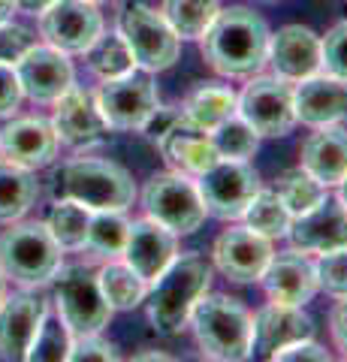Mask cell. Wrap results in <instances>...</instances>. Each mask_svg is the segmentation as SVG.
Listing matches in <instances>:
<instances>
[{"mask_svg":"<svg viewBox=\"0 0 347 362\" xmlns=\"http://www.w3.org/2000/svg\"><path fill=\"white\" fill-rule=\"evenodd\" d=\"M302 169L314 175L320 185L339 187L347 175V130L339 124H323L302 142Z\"/></svg>","mask_w":347,"mask_h":362,"instance_id":"cell-25","label":"cell"},{"mask_svg":"<svg viewBox=\"0 0 347 362\" xmlns=\"http://www.w3.org/2000/svg\"><path fill=\"white\" fill-rule=\"evenodd\" d=\"M54 302H58V317L66 323L73 335L103 332L112 308L103 299L97 284V275L85 266H61L54 272Z\"/></svg>","mask_w":347,"mask_h":362,"instance_id":"cell-8","label":"cell"},{"mask_svg":"<svg viewBox=\"0 0 347 362\" xmlns=\"http://www.w3.org/2000/svg\"><path fill=\"white\" fill-rule=\"evenodd\" d=\"M314 335V323L302 311V305H281L272 302L251 317V347L263 356H272L293 341Z\"/></svg>","mask_w":347,"mask_h":362,"instance_id":"cell-22","label":"cell"},{"mask_svg":"<svg viewBox=\"0 0 347 362\" xmlns=\"http://www.w3.org/2000/svg\"><path fill=\"white\" fill-rule=\"evenodd\" d=\"M21 85H18V76H16V66L0 61V118L13 115L21 103Z\"/></svg>","mask_w":347,"mask_h":362,"instance_id":"cell-41","label":"cell"},{"mask_svg":"<svg viewBox=\"0 0 347 362\" xmlns=\"http://www.w3.org/2000/svg\"><path fill=\"white\" fill-rule=\"evenodd\" d=\"M16 16V0H0V25H9Z\"/></svg>","mask_w":347,"mask_h":362,"instance_id":"cell-45","label":"cell"},{"mask_svg":"<svg viewBox=\"0 0 347 362\" xmlns=\"http://www.w3.org/2000/svg\"><path fill=\"white\" fill-rule=\"evenodd\" d=\"M278 78L284 82H302L323 70L320 58V37L311 28L284 25L278 33L269 37V61Z\"/></svg>","mask_w":347,"mask_h":362,"instance_id":"cell-17","label":"cell"},{"mask_svg":"<svg viewBox=\"0 0 347 362\" xmlns=\"http://www.w3.org/2000/svg\"><path fill=\"white\" fill-rule=\"evenodd\" d=\"M91 4H106V0H91Z\"/></svg>","mask_w":347,"mask_h":362,"instance_id":"cell-49","label":"cell"},{"mask_svg":"<svg viewBox=\"0 0 347 362\" xmlns=\"http://www.w3.org/2000/svg\"><path fill=\"white\" fill-rule=\"evenodd\" d=\"M175 254H178V235L172 230H166L163 223L151 221V218L130 223L127 245H124V251H121V257H124V263L136 272L142 281L151 284L175 259Z\"/></svg>","mask_w":347,"mask_h":362,"instance_id":"cell-19","label":"cell"},{"mask_svg":"<svg viewBox=\"0 0 347 362\" xmlns=\"http://www.w3.org/2000/svg\"><path fill=\"white\" fill-rule=\"evenodd\" d=\"M33 45V33L28 28H18V25H0V61L13 64L16 58L25 49H30Z\"/></svg>","mask_w":347,"mask_h":362,"instance_id":"cell-40","label":"cell"},{"mask_svg":"<svg viewBox=\"0 0 347 362\" xmlns=\"http://www.w3.org/2000/svg\"><path fill=\"white\" fill-rule=\"evenodd\" d=\"M97 284L112 311H130L145 302L148 281H142L127 263H106L97 272Z\"/></svg>","mask_w":347,"mask_h":362,"instance_id":"cell-28","label":"cell"},{"mask_svg":"<svg viewBox=\"0 0 347 362\" xmlns=\"http://www.w3.org/2000/svg\"><path fill=\"white\" fill-rule=\"evenodd\" d=\"M70 344H73V332L66 329V323L61 317H52L46 314L42 320L37 338L28 350V359H40V362H54V359H66L70 354Z\"/></svg>","mask_w":347,"mask_h":362,"instance_id":"cell-36","label":"cell"},{"mask_svg":"<svg viewBox=\"0 0 347 362\" xmlns=\"http://www.w3.org/2000/svg\"><path fill=\"white\" fill-rule=\"evenodd\" d=\"M49 314V302L30 290H18L0 302V356L28 359V350L37 338L42 320Z\"/></svg>","mask_w":347,"mask_h":362,"instance_id":"cell-15","label":"cell"},{"mask_svg":"<svg viewBox=\"0 0 347 362\" xmlns=\"http://www.w3.org/2000/svg\"><path fill=\"white\" fill-rule=\"evenodd\" d=\"M320 58H323L320 73L347 82V18L339 21V25L320 40Z\"/></svg>","mask_w":347,"mask_h":362,"instance_id":"cell-38","label":"cell"},{"mask_svg":"<svg viewBox=\"0 0 347 362\" xmlns=\"http://www.w3.org/2000/svg\"><path fill=\"white\" fill-rule=\"evenodd\" d=\"M287 239L302 254H323L347 247V209L341 199H323L320 206L290 221Z\"/></svg>","mask_w":347,"mask_h":362,"instance_id":"cell-18","label":"cell"},{"mask_svg":"<svg viewBox=\"0 0 347 362\" xmlns=\"http://www.w3.org/2000/svg\"><path fill=\"white\" fill-rule=\"evenodd\" d=\"M142 209L151 221L163 223L175 235L196 233L206 221V206L196 181L184 173H158L142 187Z\"/></svg>","mask_w":347,"mask_h":362,"instance_id":"cell-7","label":"cell"},{"mask_svg":"<svg viewBox=\"0 0 347 362\" xmlns=\"http://www.w3.org/2000/svg\"><path fill=\"white\" fill-rule=\"evenodd\" d=\"M54 199H76L91 211L115 209L124 211L136 199V185L124 166L97 157H79L64 163L52 178Z\"/></svg>","mask_w":347,"mask_h":362,"instance_id":"cell-4","label":"cell"},{"mask_svg":"<svg viewBox=\"0 0 347 362\" xmlns=\"http://www.w3.org/2000/svg\"><path fill=\"white\" fill-rule=\"evenodd\" d=\"M13 66H16L21 94L30 97L33 103H54L61 94H66L76 85L70 58L49 42L46 45L33 42L30 49H25L13 61Z\"/></svg>","mask_w":347,"mask_h":362,"instance_id":"cell-13","label":"cell"},{"mask_svg":"<svg viewBox=\"0 0 347 362\" xmlns=\"http://www.w3.org/2000/svg\"><path fill=\"white\" fill-rule=\"evenodd\" d=\"M208 136H211V142H215V148L223 160H248V157H254L257 145H260L257 130L245 118H239V112L223 124H218Z\"/></svg>","mask_w":347,"mask_h":362,"instance_id":"cell-35","label":"cell"},{"mask_svg":"<svg viewBox=\"0 0 347 362\" xmlns=\"http://www.w3.org/2000/svg\"><path fill=\"white\" fill-rule=\"evenodd\" d=\"M94 103L109 130H142L160 109V97L151 73L130 70L127 76L106 78L94 94Z\"/></svg>","mask_w":347,"mask_h":362,"instance_id":"cell-9","label":"cell"},{"mask_svg":"<svg viewBox=\"0 0 347 362\" xmlns=\"http://www.w3.org/2000/svg\"><path fill=\"white\" fill-rule=\"evenodd\" d=\"M54 4V0H16V9L18 13H28V16H40Z\"/></svg>","mask_w":347,"mask_h":362,"instance_id":"cell-44","label":"cell"},{"mask_svg":"<svg viewBox=\"0 0 347 362\" xmlns=\"http://www.w3.org/2000/svg\"><path fill=\"white\" fill-rule=\"evenodd\" d=\"M260 284L266 296L281 305H305L317 293V275H314V259H308L302 251H281L272 254L266 263Z\"/></svg>","mask_w":347,"mask_h":362,"instance_id":"cell-20","label":"cell"},{"mask_svg":"<svg viewBox=\"0 0 347 362\" xmlns=\"http://www.w3.org/2000/svg\"><path fill=\"white\" fill-rule=\"evenodd\" d=\"M64 266V247L54 242L46 223H9L0 233V272L18 287H42Z\"/></svg>","mask_w":347,"mask_h":362,"instance_id":"cell-5","label":"cell"},{"mask_svg":"<svg viewBox=\"0 0 347 362\" xmlns=\"http://www.w3.org/2000/svg\"><path fill=\"white\" fill-rule=\"evenodd\" d=\"M211 284V266L196 251L175 254L158 278L148 284L145 305H148V320L160 335H178L187 326V317L194 311L203 293Z\"/></svg>","mask_w":347,"mask_h":362,"instance_id":"cell-2","label":"cell"},{"mask_svg":"<svg viewBox=\"0 0 347 362\" xmlns=\"http://www.w3.org/2000/svg\"><path fill=\"white\" fill-rule=\"evenodd\" d=\"M85 61L91 66V73L106 78H118V76H127L130 70H136V61L127 49V42L121 33H100V37L88 45L85 52Z\"/></svg>","mask_w":347,"mask_h":362,"instance_id":"cell-33","label":"cell"},{"mask_svg":"<svg viewBox=\"0 0 347 362\" xmlns=\"http://www.w3.org/2000/svg\"><path fill=\"white\" fill-rule=\"evenodd\" d=\"M339 199H341V206L347 209V175L339 181Z\"/></svg>","mask_w":347,"mask_h":362,"instance_id":"cell-46","label":"cell"},{"mask_svg":"<svg viewBox=\"0 0 347 362\" xmlns=\"http://www.w3.org/2000/svg\"><path fill=\"white\" fill-rule=\"evenodd\" d=\"M275 194L278 199L284 202V209L293 214V218H299V214L311 211L314 206H320L323 199H327V185H320V181L305 173V169H287V173H281L275 178Z\"/></svg>","mask_w":347,"mask_h":362,"instance_id":"cell-30","label":"cell"},{"mask_svg":"<svg viewBox=\"0 0 347 362\" xmlns=\"http://www.w3.org/2000/svg\"><path fill=\"white\" fill-rule=\"evenodd\" d=\"M158 145H160V154L166 157L175 173H184V175H203L208 166H215L220 160V154L211 142V136L190 124L182 112H175V118L166 124V130L158 136Z\"/></svg>","mask_w":347,"mask_h":362,"instance_id":"cell-16","label":"cell"},{"mask_svg":"<svg viewBox=\"0 0 347 362\" xmlns=\"http://www.w3.org/2000/svg\"><path fill=\"white\" fill-rule=\"evenodd\" d=\"M127 233H130V221L124 218V211H115V209L91 211L85 247L97 257H121L127 245Z\"/></svg>","mask_w":347,"mask_h":362,"instance_id":"cell-31","label":"cell"},{"mask_svg":"<svg viewBox=\"0 0 347 362\" xmlns=\"http://www.w3.org/2000/svg\"><path fill=\"white\" fill-rule=\"evenodd\" d=\"M52 127L58 133V142L82 148V145H94L109 133L103 115L94 103V97L82 88H70L66 94L54 100V118Z\"/></svg>","mask_w":347,"mask_h":362,"instance_id":"cell-23","label":"cell"},{"mask_svg":"<svg viewBox=\"0 0 347 362\" xmlns=\"http://www.w3.org/2000/svg\"><path fill=\"white\" fill-rule=\"evenodd\" d=\"M242 221H245V226H251L254 233L266 235V239H284L293 214L284 209V202L278 199L275 190L260 187L254 194V199L248 202V209H245Z\"/></svg>","mask_w":347,"mask_h":362,"instance_id":"cell-32","label":"cell"},{"mask_svg":"<svg viewBox=\"0 0 347 362\" xmlns=\"http://www.w3.org/2000/svg\"><path fill=\"white\" fill-rule=\"evenodd\" d=\"M236 100H239V94H233V90L223 85H199L196 90H190V97L184 100L182 115L190 124H196V127L211 133L218 124L236 115Z\"/></svg>","mask_w":347,"mask_h":362,"instance_id":"cell-27","label":"cell"},{"mask_svg":"<svg viewBox=\"0 0 347 362\" xmlns=\"http://www.w3.org/2000/svg\"><path fill=\"white\" fill-rule=\"evenodd\" d=\"M190 329L206 359L242 362L254 356L251 347V314L239 299L223 293H203L187 317Z\"/></svg>","mask_w":347,"mask_h":362,"instance_id":"cell-3","label":"cell"},{"mask_svg":"<svg viewBox=\"0 0 347 362\" xmlns=\"http://www.w3.org/2000/svg\"><path fill=\"white\" fill-rule=\"evenodd\" d=\"M40 197V181L33 169L13 160H0V223H16L30 211Z\"/></svg>","mask_w":347,"mask_h":362,"instance_id":"cell-26","label":"cell"},{"mask_svg":"<svg viewBox=\"0 0 347 362\" xmlns=\"http://www.w3.org/2000/svg\"><path fill=\"white\" fill-rule=\"evenodd\" d=\"M236 112L257 136H287L296 127L293 88L278 76H251L236 100Z\"/></svg>","mask_w":347,"mask_h":362,"instance_id":"cell-11","label":"cell"},{"mask_svg":"<svg viewBox=\"0 0 347 362\" xmlns=\"http://www.w3.org/2000/svg\"><path fill=\"white\" fill-rule=\"evenodd\" d=\"M118 33L124 37L136 66L145 73H163L178 61L182 40L158 9L145 4H127L118 16Z\"/></svg>","mask_w":347,"mask_h":362,"instance_id":"cell-6","label":"cell"},{"mask_svg":"<svg viewBox=\"0 0 347 362\" xmlns=\"http://www.w3.org/2000/svg\"><path fill=\"white\" fill-rule=\"evenodd\" d=\"M40 33L64 54H85L103 33V16L91 0H54L46 13H40Z\"/></svg>","mask_w":347,"mask_h":362,"instance_id":"cell-12","label":"cell"},{"mask_svg":"<svg viewBox=\"0 0 347 362\" xmlns=\"http://www.w3.org/2000/svg\"><path fill=\"white\" fill-rule=\"evenodd\" d=\"M272 239L254 233L251 226H233L223 230L215 242V266L223 278L236 281V284H254L260 281L266 263L272 259Z\"/></svg>","mask_w":347,"mask_h":362,"instance_id":"cell-14","label":"cell"},{"mask_svg":"<svg viewBox=\"0 0 347 362\" xmlns=\"http://www.w3.org/2000/svg\"><path fill=\"white\" fill-rule=\"evenodd\" d=\"M58 154V133L52 121L16 118L0 130V157L25 169H42Z\"/></svg>","mask_w":347,"mask_h":362,"instance_id":"cell-21","label":"cell"},{"mask_svg":"<svg viewBox=\"0 0 347 362\" xmlns=\"http://www.w3.org/2000/svg\"><path fill=\"white\" fill-rule=\"evenodd\" d=\"M296 121L308 127H323V124H339L347 118V82L332 78L327 73H314L302 78L293 88Z\"/></svg>","mask_w":347,"mask_h":362,"instance_id":"cell-24","label":"cell"},{"mask_svg":"<svg viewBox=\"0 0 347 362\" xmlns=\"http://www.w3.org/2000/svg\"><path fill=\"white\" fill-rule=\"evenodd\" d=\"M115 347L100 332H91V335H73V344H70V354L66 359L70 362H85V359H100V362H109L115 359Z\"/></svg>","mask_w":347,"mask_h":362,"instance_id":"cell-39","label":"cell"},{"mask_svg":"<svg viewBox=\"0 0 347 362\" xmlns=\"http://www.w3.org/2000/svg\"><path fill=\"white\" fill-rule=\"evenodd\" d=\"M88 223H91V209L76 199H58L46 221L49 233L54 235V242H58L64 251H79V247H85Z\"/></svg>","mask_w":347,"mask_h":362,"instance_id":"cell-34","label":"cell"},{"mask_svg":"<svg viewBox=\"0 0 347 362\" xmlns=\"http://www.w3.org/2000/svg\"><path fill=\"white\" fill-rule=\"evenodd\" d=\"M269 28L248 6L220 9L203 33V58L220 76L251 78L269 61Z\"/></svg>","mask_w":347,"mask_h":362,"instance_id":"cell-1","label":"cell"},{"mask_svg":"<svg viewBox=\"0 0 347 362\" xmlns=\"http://www.w3.org/2000/svg\"><path fill=\"white\" fill-rule=\"evenodd\" d=\"M133 359H170V356H166V354H136V356H133Z\"/></svg>","mask_w":347,"mask_h":362,"instance_id":"cell-47","label":"cell"},{"mask_svg":"<svg viewBox=\"0 0 347 362\" xmlns=\"http://www.w3.org/2000/svg\"><path fill=\"white\" fill-rule=\"evenodd\" d=\"M6 296V278H4V272H0V302H4Z\"/></svg>","mask_w":347,"mask_h":362,"instance_id":"cell-48","label":"cell"},{"mask_svg":"<svg viewBox=\"0 0 347 362\" xmlns=\"http://www.w3.org/2000/svg\"><path fill=\"white\" fill-rule=\"evenodd\" d=\"M220 13V0H163V18L178 40H203V33Z\"/></svg>","mask_w":347,"mask_h":362,"instance_id":"cell-29","label":"cell"},{"mask_svg":"<svg viewBox=\"0 0 347 362\" xmlns=\"http://www.w3.org/2000/svg\"><path fill=\"white\" fill-rule=\"evenodd\" d=\"M196 187L203 197L206 214L220 221H239L254 194L260 190V175L248 160H220L196 175Z\"/></svg>","mask_w":347,"mask_h":362,"instance_id":"cell-10","label":"cell"},{"mask_svg":"<svg viewBox=\"0 0 347 362\" xmlns=\"http://www.w3.org/2000/svg\"><path fill=\"white\" fill-rule=\"evenodd\" d=\"M269 359L275 362H305V359H314V362H329V354L323 350L320 344H314L311 338H302V341H293L281 350H275Z\"/></svg>","mask_w":347,"mask_h":362,"instance_id":"cell-42","label":"cell"},{"mask_svg":"<svg viewBox=\"0 0 347 362\" xmlns=\"http://www.w3.org/2000/svg\"><path fill=\"white\" fill-rule=\"evenodd\" d=\"M314 275H317V290H323L332 299H347V247L317 254Z\"/></svg>","mask_w":347,"mask_h":362,"instance_id":"cell-37","label":"cell"},{"mask_svg":"<svg viewBox=\"0 0 347 362\" xmlns=\"http://www.w3.org/2000/svg\"><path fill=\"white\" fill-rule=\"evenodd\" d=\"M329 329H332V341L335 347L347 356V299H339V305L329 314Z\"/></svg>","mask_w":347,"mask_h":362,"instance_id":"cell-43","label":"cell"}]
</instances>
